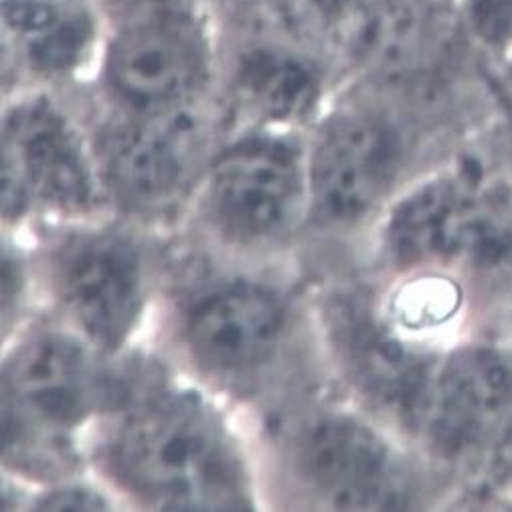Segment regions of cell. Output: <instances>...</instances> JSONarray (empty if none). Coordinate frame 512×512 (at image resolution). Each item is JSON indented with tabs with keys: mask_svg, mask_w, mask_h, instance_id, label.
<instances>
[{
	"mask_svg": "<svg viewBox=\"0 0 512 512\" xmlns=\"http://www.w3.org/2000/svg\"><path fill=\"white\" fill-rule=\"evenodd\" d=\"M197 148V118L179 104L114 128L104 138L102 158L118 195L134 207L152 209L183 189Z\"/></svg>",
	"mask_w": 512,
	"mask_h": 512,
	"instance_id": "obj_11",
	"label": "cell"
},
{
	"mask_svg": "<svg viewBox=\"0 0 512 512\" xmlns=\"http://www.w3.org/2000/svg\"><path fill=\"white\" fill-rule=\"evenodd\" d=\"M302 201L300 152L284 138H243L227 148L211 168L209 215L235 241L276 237L294 223Z\"/></svg>",
	"mask_w": 512,
	"mask_h": 512,
	"instance_id": "obj_5",
	"label": "cell"
},
{
	"mask_svg": "<svg viewBox=\"0 0 512 512\" xmlns=\"http://www.w3.org/2000/svg\"><path fill=\"white\" fill-rule=\"evenodd\" d=\"M94 399L88 357L73 340L43 334L19 349L3 381V434L71 428Z\"/></svg>",
	"mask_w": 512,
	"mask_h": 512,
	"instance_id": "obj_12",
	"label": "cell"
},
{
	"mask_svg": "<svg viewBox=\"0 0 512 512\" xmlns=\"http://www.w3.org/2000/svg\"><path fill=\"white\" fill-rule=\"evenodd\" d=\"M57 290L71 316L98 345L114 349L130 332L142 302L136 247L116 233H88L57 255Z\"/></svg>",
	"mask_w": 512,
	"mask_h": 512,
	"instance_id": "obj_8",
	"label": "cell"
},
{
	"mask_svg": "<svg viewBox=\"0 0 512 512\" xmlns=\"http://www.w3.org/2000/svg\"><path fill=\"white\" fill-rule=\"evenodd\" d=\"M328 328L332 345L359 391L417 428L434 369L355 300H336L330 306Z\"/></svg>",
	"mask_w": 512,
	"mask_h": 512,
	"instance_id": "obj_10",
	"label": "cell"
},
{
	"mask_svg": "<svg viewBox=\"0 0 512 512\" xmlns=\"http://www.w3.org/2000/svg\"><path fill=\"white\" fill-rule=\"evenodd\" d=\"M286 312L266 288L237 282L203 296L187 316L197 361L217 373H247L280 345Z\"/></svg>",
	"mask_w": 512,
	"mask_h": 512,
	"instance_id": "obj_13",
	"label": "cell"
},
{
	"mask_svg": "<svg viewBox=\"0 0 512 512\" xmlns=\"http://www.w3.org/2000/svg\"><path fill=\"white\" fill-rule=\"evenodd\" d=\"M502 65H504V67H508V69L512 71V55H510V57H508V59H506Z\"/></svg>",
	"mask_w": 512,
	"mask_h": 512,
	"instance_id": "obj_19",
	"label": "cell"
},
{
	"mask_svg": "<svg viewBox=\"0 0 512 512\" xmlns=\"http://www.w3.org/2000/svg\"><path fill=\"white\" fill-rule=\"evenodd\" d=\"M387 243L401 264L462 262L504 276L512 272V189L466 158L397 205Z\"/></svg>",
	"mask_w": 512,
	"mask_h": 512,
	"instance_id": "obj_2",
	"label": "cell"
},
{
	"mask_svg": "<svg viewBox=\"0 0 512 512\" xmlns=\"http://www.w3.org/2000/svg\"><path fill=\"white\" fill-rule=\"evenodd\" d=\"M298 466L328 504L340 510H401L409 482L393 450L349 417L316 421L302 436Z\"/></svg>",
	"mask_w": 512,
	"mask_h": 512,
	"instance_id": "obj_7",
	"label": "cell"
},
{
	"mask_svg": "<svg viewBox=\"0 0 512 512\" xmlns=\"http://www.w3.org/2000/svg\"><path fill=\"white\" fill-rule=\"evenodd\" d=\"M3 23L29 65L41 73L75 67L96 35L83 0H3Z\"/></svg>",
	"mask_w": 512,
	"mask_h": 512,
	"instance_id": "obj_14",
	"label": "cell"
},
{
	"mask_svg": "<svg viewBox=\"0 0 512 512\" xmlns=\"http://www.w3.org/2000/svg\"><path fill=\"white\" fill-rule=\"evenodd\" d=\"M205 67L201 29L175 0L140 5L116 31L106 59L112 90L142 114L183 104Z\"/></svg>",
	"mask_w": 512,
	"mask_h": 512,
	"instance_id": "obj_4",
	"label": "cell"
},
{
	"mask_svg": "<svg viewBox=\"0 0 512 512\" xmlns=\"http://www.w3.org/2000/svg\"><path fill=\"white\" fill-rule=\"evenodd\" d=\"M94 197V181L79 138L47 100L17 106L3 126V215L33 203L77 211Z\"/></svg>",
	"mask_w": 512,
	"mask_h": 512,
	"instance_id": "obj_6",
	"label": "cell"
},
{
	"mask_svg": "<svg viewBox=\"0 0 512 512\" xmlns=\"http://www.w3.org/2000/svg\"><path fill=\"white\" fill-rule=\"evenodd\" d=\"M110 464L134 494L162 510H245L243 466L215 415L191 395L136 409L110 442Z\"/></svg>",
	"mask_w": 512,
	"mask_h": 512,
	"instance_id": "obj_1",
	"label": "cell"
},
{
	"mask_svg": "<svg viewBox=\"0 0 512 512\" xmlns=\"http://www.w3.org/2000/svg\"><path fill=\"white\" fill-rule=\"evenodd\" d=\"M417 428L450 462H472L512 436V353L490 343L456 349L434 369Z\"/></svg>",
	"mask_w": 512,
	"mask_h": 512,
	"instance_id": "obj_3",
	"label": "cell"
},
{
	"mask_svg": "<svg viewBox=\"0 0 512 512\" xmlns=\"http://www.w3.org/2000/svg\"><path fill=\"white\" fill-rule=\"evenodd\" d=\"M468 29L496 63L512 55V0H462Z\"/></svg>",
	"mask_w": 512,
	"mask_h": 512,
	"instance_id": "obj_16",
	"label": "cell"
},
{
	"mask_svg": "<svg viewBox=\"0 0 512 512\" xmlns=\"http://www.w3.org/2000/svg\"><path fill=\"white\" fill-rule=\"evenodd\" d=\"M102 506V498L90 490H63L39 502L41 510H100Z\"/></svg>",
	"mask_w": 512,
	"mask_h": 512,
	"instance_id": "obj_18",
	"label": "cell"
},
{
	"mask_svg": "<svg viewBox=\"0 0 512 512\" xmlns=\"http://www.w3.org/2000/svg\"><path fill=\"white\" fill-rule=\"evenodd\" d=\"M399 156V140L383 122L355 116L332 122L310 166L318 215L328 223H351L367 215L391 185Z\"/></svg>",
	"mask_w": 512,
	"mask_h": 512,
	"instance_id": "obj_9",
	"label": "cell"
},
{
	"mask_svg": "<svg viewBox=\"0 0 512 512\" xmlns=\"http://www.w3.org/2000/svg\"><path fill=\"white\" fill-rule=\"evenodd\" d=\"M492 90H494V108L500 116L498 130L512 164V71L502 63L494 65Z\"/></svg>",
	"mask_w": 512,
	"mask_h": 512,
	"instance_id": "obj_17",
	"label": "cell"
},
{
	"mask_svg": "<svg viewBox=\"0 0 512 512\" xmlns=\"http://www.w3.org/2000/svg\"><path fill=\"white\" fill-rule=\"evenodd\" d=\"M239 88L264 118L288 122L304 118L318 96L314 69L294 55L258 49L249 53L239 67Z\"/></svg>",
	"mask_w": 512,
	"mask_h": 512,
	"instance_id": "obj_15",
	"label": "cell"
}]
</instances>
